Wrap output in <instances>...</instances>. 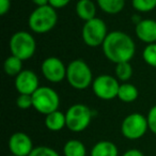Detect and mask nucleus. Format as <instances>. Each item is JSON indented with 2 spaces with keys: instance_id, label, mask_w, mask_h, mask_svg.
<instances>
[{
  "instance_id": "10",
  "label": "nucleus",
  "mask_w": 156,
  "mask_h": 156,
  "mask_svg": "<svg viewBox=\"0 0 156 156\" xmlns=\"http://www.w3.org/2000/svg\"><path fill=\"white\" fill-rule=\"evenodd\" d=\"M66 65L57 57H48L42 62L41 71L46 80L58 83L66 79Z\"/></svg>"
},
{
  "instance_id": "12",
  "label": "nucleus",
  "mask_w": 156,
  "mask_h": 156,
  "mask_svg": "<svg viewBox=\"0 0 156 156\" xmlns=\"http://www.w3.org/2000/svg\"><path fill=\"white\" fill-rule=\"evenodd\" d=\"M9 150L11 154L16 156H29L34 149L31 138L23 132L12 134L9 139Z\"/></svg>"
},
{
  "instance_id": "7",
  "label": "nucleus",
  "mask_w": 156,
  "mask_h": 156,
  "mask_svg": "<svg viewBox=\"0 0 156 156\" xmlns=\"http://www.w3.org/2000/svg\"><path fill=\"white\" fill-rule=\"evenodd\" d=\"M108 33V29L105 22L98 17L86 22L81 29L83 41L89 47L102 46Z\"/></svg>"
},
{
  "instance_id": "11",
  "label": "nucleus",
  "mask_w": 156,
  "mask_h": 156,
  "mask_svg": "<svg viewBox=\"0 0 156 156\" xmlns=\"http://www.w3.org/2000/svg\"><path fill=\"white\" fill-rule=\"evenodd\" d=\"M14 85H15L16 91L20 94L32 95L40 88L39 77L31 69H23L15 77Z\"/></svg>"
},
{
  "instance_id": "19",
  "label": "nucleus",
  "mask_w": 156,
  "mask_h": 156,
  "mask_svg": "<svg viewBox=\"0 0 156 156\" xmlns=\"http://www.w3.org/2000/svg\"><path fill=\"white\" fill-rule=\"evenodd\" d=\"M63 155L64 156H86L87 150L86 145L77 139H71L66 141L63 147Z\"/></svg>"
},
{
  "instance_id": "14",
  "label": "nucleus",
  "mask_w": 156,
  "mask_h": 156,
  "mask_svg": "<svg viewBox=\"0 0 156 156\" xmlns=\"http://www.w3.org/2000/svg\"><path fill=\"white\" fill-rule=\"evenodd\" d=\"M75 11L78 17L85 23L96 17V5L92 0H78Z\"/></svg>"
},
{
  "instance_id": "16",
  "label": "nucleus",
  "mask_w": 156,
  "mask_h": 156,
  "mask_svg": "<svg viewBox=\"0 0 156 156\" xmlns=\"http://www.w3.org/2000/svg\"><path fill=\"white\" fill-rule=\"evenodd\" d=\"M45 126L51 132H59L66 127V118L65 113L60 110H56L49 115H45Z\"/></svg>"
},
{
  "instance_id": "18",
  "label": "nucleus",
  "mask_w": 156,
  "mask_h": 156,
  "mask_svg": "<svg viewBox=\"0 0 156 156\" xmlns=\"http://www.w3.org/2000/svg\"><path fill=\"white\" fill-rule=\"evenodd\" d=\"M98 7L106 14L115 15L125 7V0H96Z\"/></svg>"
},
{
  "instance_id": "20",
  "label": "nucleus",
  "mask_w": 156,
  "mask_h": 156,
  "mask_svg": "<svg viewBox=\"0 0 156 156\" xmlns=\"http://www.w3.org/2000/svg\"><path fill=\"white\" fill-rule=\"evenodd\" d=\"M23 62L24 61L20 60L17 57L13 56V55L9 56L3 63L5 73L9 76H12V77H16L23 71Z\"/></svg>"
},
{
  "instance_id": "3",
  "label": "nucleus",
  "mask_w": 156,
  "mask_h": 156,
  "mask_svg": "<svg viewBox=\"0 0 156 156\" xmlns=\"http://www.w3.org/2000/svg\"><path fill=\"white\" fill-rule=\"evenodd\" d=\"M66 80L74 89L85 90L91 87L94 79L88 63L83 59H75L66 67Z\"/></svg>"
},
{
  "instance_id": "6",
  "label": "nucleus",
  "mask_w": 156,
  "mask_h": 156,
  "mask_svg": "<svg viewBox=\"0 0 156 156\" xmlns=\"http://www.w3.org/2000/svg\"><path fill=\"white\" fill-rule=\"evenodd\" d=\"M32 101L33 108L45 115L59 110L60 106V96L50 87H40L32 94Z\"/></svg>"
},
{
  "instance_id": "27",
  "label": "nucleus",
  "mask_w": 156,
  "mask_h": 156,
  "mask_svg": "<svg viewBox=\"0 0 156 156\" xmlns=\"http://www.w3.org/2000/svg\"><path fill=\"white\" fill-rule=\"evenodd\" d=\"M69 2H71V0H48V5H51L56 10L66 7Z\"/></svg>"
},
{
  "instance_id": "28",
  "label": "nucleus",
  "mask_w": 156,
  "mask_h": 156,
  "mask_svg": "<svg viewBox=\"0 0 156 156\" xmlns=\"http://www.w3.org/2000/svg\"><path fill=\"white\" fill-rule=\"evenodd\" d=\"M11 9V0H0V15H5Z\"/></svg>"
},
{
  "instance_id": "31",
  "label": "nucleus",
  "mask_w": 156,
  "mask_h": 156,
  "mask_svg": "<svg viewBox=\"0 0 156 156\" xmlns=\"http://www.w3.org/2000/svg\"><path fill=\"white\" fill-rule=\"evenodd\" d=\"M8 156H16V155H13V154H11V155H8Z\"/></svg>"
},
{
  "instance_id": "26",
  "label": "nucleus",
  "mask_w": 156,
  "mask_h": 156,
  "mask_svg": "<svg viewBox=\"0 0 156 156\" xmlns=\"http://www.w3.org/2000/svg\"><path fill=\"white\" fill-rule=\"evenodd\" d=\"M147 125H149V129L154 135H156V105L149 110L147 115Z\"/></svg>"
},
{
  "instance_id": "4",
  "label": "nucleus",
  "mask_w": 156,
  "mask_h": 156,
  "mask_svg": "<svg viewBox=\"0 0 156 156\" xmlns=\"http://www.w3.org/2000/svg\"><path fill=\"white\" fill-rule=\"evenodd\" d=\"M9 46L11 55L23 61H27L35 54L37 42L31 33L27 31H17L11 37Z\"/></svg>"
},
{
  "instance_id": "13",
  "label": "nucleus",
  "mask_w": 156,
  "mask_h": 156,
  "mask_svg": "<svg viewBox=\"0 0 156 156\" xmlns=\"http://www.w3.org/2000/svg\"><path fill=\"white\" fill-rule=\"evenodd\" d=\"M135 32L137 37L147 45L156 43V20L149 18L139 20L135 27Z\"/></svg>"
},
{
  "instance_id": "21",
  "label": "nucleus",
  "mask_w": 156,
  "mask_h": 156,
  "mask_svg": "<svg viewBox=\"0 0 156 156\" xmlns=\"http://www.w3.org/2000/svg\"><path fill=\"white\" fill-rule=\"evenodd\" d=\"M115 75L122 83H127L133 76V67L129 62H121L115 64Z\"/></svg>"
},
{
  "instance_id": "25",
  "label": "nucleus",
  "mask_w": 156,
  "mask_h": 156,
  "mask_svg": "<svg viewBox=\"0 0 156 156\" xmlns=\"http://www.w3.org/2000/svg\"><path fill=\"white\" fill-rule=\"evenodd\" d=\"M16 106L20 109H23V110H26V109L33 107L32 95H29V94H18L17 98H16Z\"/></svg>"
},
{
  "instance_id": "17",
  "label": "nucleus",
  "mask_w": 156,
  "mask_h": 156,
  "mask_svg": "<svg viewBox=\"0 0 156 156\" xmlns=\"http://www.w3.org/2000/svg\"><path fill=\"white\" fill-rule=\"evenodd\" d=\"M139 91L136 86L129 83H123L120 85L118 98L123 103H133L138 98Z\"/></svg>"
},
{
  "instance_id": "1",
  "label": "nucleus",
  "mask_w": 156,
  "mask_h": 156,
  "mask_svg": "<svg viewBox=\"0 0 156 156\" xmlns=\"http://www.w3.org/2000/svg\"><path fill=\"white\" fill-rule=\"evenodd\" d=\"M102 47L105 57L115 64L129 62L136 52L134 40L127 33L120 30L109 32Z\"/></svg>"
},
{
  "instance_id": "24",
  "label": "nucleus",
  "mask_w": 156,
  "mask_h": 156,
  "mask_svg": "<svg viewBox=\"0 0 156 156\" xmlns=\"http://www.w3.org/2000/svg\"><path fill=\"white\" fill-rule=\"evenodd\" d=\"M29 156H60L59 153L55 149L46 145H39V147H34L32 152L30 153Z\"/></svg>"
},
{
  "instance_id": "8",
  "label": "nucleus",
  "mask_w": 156,
  "mask_h": 156,
  "mask_svg": "<svg viewBox=\"0 0 156 156\" xmlns=\"http://www.w3.org/2000/svg\"><path fill=\"white\" fill-rule=\"evenodd\" d=\"M149 129L147 117L139 112L126 115L121 124V133L128 140H137L142 138Z\"/></svg>"
},
{
  "instance_id": "9",
  "label": "nucleus",
  "mask_w": 156,
  "mask_h": 156,
  "mask_svg": "<svg viewBox=\"0 0 156 156\" xmlns=\"http://www.w3.org/2000/svg\"><path fill=\"white\" fill-rule=\"evenodd\" d=\"M121 83L117 79L108 74L98 75L94 78L92 83V90L95 96L103 101H110L118 98V92Z\"/></svg>"
},
{
  "instance_id": "30",
  "label": "nucleus",
  "mask_w": 156,
  "mask_h": 156,
  "mask_svg": "<svg viewBox=\"0 0 156 156\" xmlns=\"http://www.w3.org/2000/svg\"><path fill=\"white\" fill-rule=\"evenodd\" d=\"M31 2L34 3L37 7H42L48 5V0H31Z\"/></svg>"
},
{
  "instance_id": "23",
  "label": "nucleus",
  "mask_w": 156,
  "mask_h": 156,
  "mask_svg": "<svg viewBox=\"0 0 156 156\" xmlns=\"http://www.w3.org/2000/svg\"><path fill=\"white\" fill-rule=\"evenodd\" d=\"M132 5L140 13H147L156 8V0H132Z\"/></svg>"
},
{
  "instance_id": "22",
  "label": "nucleus",
  "mask_w": 156,
  "mask_h": 156,
  "mask_svg": "<svg viewBox=\"0 0 156 156\" xmlns=\"http://www.w3.org/2000/svg\"><path fill=\"white\" fill-rule=\"evenodd\" d=\"M142 59L147 65L156 69V43L147 44L143 48Z\"/></svg>"
},
{
  "instance_id": "5",
  "label": "nucleus",
  "mask_w": 156,
  "mask_h": 156,
  "mask_svg": "<svg viewBox=\"0 0 156 156\" xmlns=\"http://www.w3.org/2000/svg\"><path fill=\"white\" fill-rule=\"evenodd\" d=\"M92 110L85 104H74L65 112L66 127L73 133L83 132L90 125Z\"/></svg>"
},
{
  "instance_id": "15",
  "label": "nucleus",
  "mask_w": 156,
  "mask_h": 156,
  "mask_svg": "<svg viewBox=\"0 0 156 156\" xmlns=\"http://www.w3.org/2000/svg\"><path fill=\"white\" fill-rule=\"evenodd\" d=\"M90 156H119V150L111 141L101 140L92 147Z\"/></svg>"
},
{
  "instance_id": "2",
  "label": "nucleus",
  "mask_w": 156,
  "mask_h": 156,
  "mask_svg": "<svg viewBox=\"0 0 156 156\" xmlns=\"http://www.w3.org/2000/svg\"><path fill=\"white\" fill-rule=\"evenodd\" d=\"M58 22V14L56 9L49 5L37 7L28 18L29 28L32 32L44 34L49 32L56 27Z\"/></svg>"
},
{
  "instance_id": "29",
  "label": "nucleus",
  "mask_w": 156,
  "mask_h": 156,
  "mask_svg": "<svg viewBox=\"0 0 156 156\" xmlns=\"http://www.w3.org/2000/svg\"><path fill=\"white\" fill-rule=\"evenodd\" d=\"M122 156H144V155H143L142 152L139 151V150L130 149V150H127L126 152H124Z\"/></svg>"
}]
</instances>
